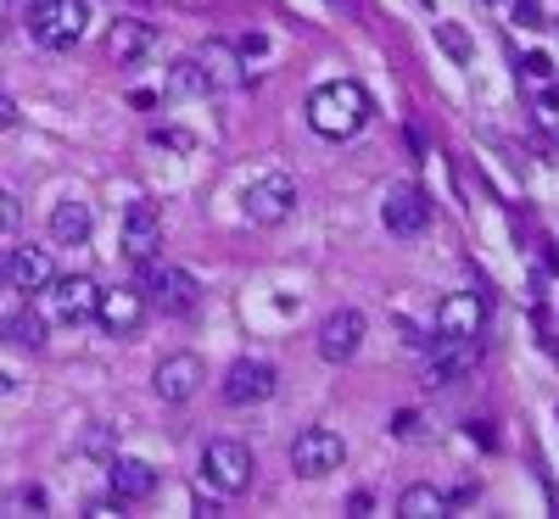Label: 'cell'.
<instances>
[{
    "mask_svg": "<svg viewBox=\"0 0 559 519\" xmlns=\"http://www.w3.org/2000/svg\"><path fill=\"white\" fill-rule=\"evenodd\" d=\"M369 112H376L369 107V89L353 84V79H331L308 96V129L324 134V140H353L369 123Z\"/></svg>",
    "mask_w": 559,
    "mask_h": 519,
    "instance_id": "cell-1",
    "label": "cell"
},
{
    "mask_svg": "<svg viewBox=\"0 0 559 519\" xmlns=\"http://www.w3.org/2000/svg\"><path fill=\"white\" fill-rule=\"evenodd\" d=\"M34 45H45V51H68V45L84 39L90 28V7L84 0H28V12H23Z\"/></svg>",
    "mask_w": 559,
    "mask_h": 519,
    "instance_id": "cell-2",
    "label": "cell"
},
{
    "mask_svg": "<svg viewBox=\"0 0 559 519\" xmlns=\"http://www.w3.org/2000/svg\"><path fill=\"white\" fill-rule=\"evenodd\" d=\"M39 297H45V324H90L102 307V286L90 274H57Z\"/></svg>",
    "mask_w": 559,
    "mask_h": 519,
    "instance_id": "cell-3",
    "label": "cell"
},
{
    "mask_svg": "<svg viewBox=\"0 0 559 519\" xmlns=\"http://www.w3.org/2000/svg\"><path fill=\"white\" fill-rule=\"evenodd\" d=\"M342 463H347V442L331 431V424H308V431H297L292 469H297L302 481H324V475H336Z\"/></svg>",
    "mask_w": 559,
    "mask_h": 519,
    "instance_id": "cell-4",
    "label": "cell"
},
{
    "mask_svg": "<svg viewBox=\"0 0 559 519\" xmlns=\"http://www.w3.org/2000/svg\"><path fill=\"white\" fill-rule=\"evenodd\" d=\"M202 481H207L213 492H224V497L247 492V486H252V447L229 442V436L207 442V452H202Z\"/></svg>",
    "mask_w": 559,
    "mask_h": 519,
    "instance_id": "cell-5",
    "label": "cell"
},
{
    "mask_svg": "<svg viewBox=\"0 0 559 519\" xmlns=\"http://www.w3.org/2000/svg\"><path fill=\"white\" fill-rule=\"evenodd\" d=\"M241 207H247V218L263 224V229L286 224V218L297 213V179H286V173H263V179H252V184H247V196H241Z\"/></svg>",
    "mask_w": 559,
    "mask_h": 519,
    "instance_id": "cell-6",
    "label": "cell"
},
{
    "mask_svg": "<svg viewBox=\"0 0 559 519\" xmlns=\"http://www.w3.org/2000/svg\"><path fill=\"white\" fill-rule=\"evenodd\" d=\"M140 291H152V302H157V307H168V313L197 307V279L185 274V268L157 263V252H152V257H140Z\"/></svg>",
    "mask_w": 559,
    "mask_h": 519,
    "instance_id": "cell-7",
    "label": "cell"
},
{
    "mask_svg": "<svg viewBox=\"0 0 559 519\" xmlns=\"http://www.w3.org/2000/svg\"><path fill=\"white\" fill-rule=\"evenodd\" d=\"M274 386H280L274 363H263V358H241L236 369L224 374V402H229V408H252V402H269Z\"/></svg>",
    "mask_w": 559,
    "mask_h": 519,
    "instance_id": "cell-8",
    "label": "cell"
},
{
    "mask_svg": "<svg viewBox=\"0 0 559 519\" xmlns=\"http://www.w3.org/2000/svg\"><path fill=\"white\" fill-rule=\"evenodd\" d=\"M381 218H386L392 234L414 241V234H426V224H431V202H426V191H419V184H392L386 202H381Z\"/></svg>",
    "mask_w": 559,
    "mask_h": 519,
    "instance_id": "cell-9",
    "label": "cell"
},
{
    "mask_svg": "<svg viewBox=\"0 0 559 519\" xmlns=\"http://www.w3.org/2000/svg\"><path fill=\"white\" fill-rule=\"evenodd\" d=\"M481 324H487V302L476 291H453L437 302V336H448V341H476Z\"/></svg>",
    "mask_w": 559,
    "mask_h": 519,
    "instance_id": "cell-10",
    "label": "cell"
},
{
    "mask_svg": "<svg viewBox=\"0 0 559 519\" xmlns=\"http://www.w3.org/2000/svg\"><path fill=\"white\" fill-rule=\"evenodd\" d=\"M96 324L107 329V336H134V329L146 324V291H140V286H112V291H102Z\"/></svg>",
    "mask_w": 559,
    "mask_h": 519,
    "instance_id": "cell-11",
    "label": "cell"
},
{
    "mask_svg": "<svg viewBox=\"0 0 559 519\" xmlns=\"http://www.w3.org/2000/svg\"><path fill=\"white\" fill-rule=\"evenodd\" d=\"M197 386H202V358H197V352H174V358H163L157 374H152V391H157L163 402H174V408L191 402Z\"/></svg>",
    "mask_w": 559,
    "mask_h": 519,
    "instance_id": "cell-12",
    "label": "cell"
},
{
    "mask_svg": "<svg viewBox=\"0 0 559 519\" xmlns=\"http://www.w3.org/2000/svg\"><path fill=\"white\" fill-rule=\"evenodd\" d=\"M364 313L358 307H342V313H331V318H324L319 324V358L324 363H347L358 347H364Z\"/></svg>",
    "mask_w": 559,
    "mask_h": 519,
    "instance_id": "cell-13",
    "label": "cell"
},
{
    "mask_svg": "<svg viewBox=\"0 0 559 519\" xmlns=\"http://www.w3.org/2000/svg\"><path fill=\"white\" fill-rule=\"evenodd\" d=\"M7 279H12V291L39 297V291L57 279V257L45 252V246H17V252L7 257Z\"/></svg>",
    "mask_w": 559,
    "mask_h": 519,
    "instance_id": "cell-14",
    "label": "cell"
},
{
    "mask_svg": "<svg viewBox=\"0 0 559 519\" xmlns=\"http://www.w3.org/2000/svg\"><path fill=\"white\" fill-rule=\"evenodd\" d=\"M476 369V341H448L437 336V352L426 358V386H453Z\"/></svg>",
    "mask_w": 559,
    "mask_h": 519,
    "instance_id": "cell-15",
    "label": "cell"
},
{
    "mask_svg": "<svg viewBox=\"0 0 559 519\" xmlns=\"http://www.w3.org/2000/svg\"><path fill=\"white\" fill-rule=\"evenodd\" d=\"M157 45V28L152 23H140V17H118L112 28H107V62H118V68H129V62H140Z\"/></svg>",
    "mask_w": 559,
    "mask_h": 519,
    "instance_id": "cell-16",
    "label": "cell"
},
{
    "mask_svg": "<svg viewBox=\"0 0 559 519\" xmlns=\"http://www.w3.org/2000/svg\"><path fill=\"white\" fill-rule=\"evenodd\" d=\"M157 234H163V218H157V202H129L123 213V252L140 263L157 252Z\"/></svg>",
    "mask_w": 559,
    "mask_h": 519,
    "instance_id": "cell-17",
    "label": "cell"
},
{
    "mask_svg": "<svg viewBox=\"0 0 559 519\" xmlns=\"http://www.w3.org/2000/svg\"><path fill=\"white\" fill-rule=\"evenodd\" d=\"M152 486H157V469L152 463H140V458H118L112 463V497L140 503V497H152Z\"/></svg>",
    "mask_w": 559,
    "mask_h": 519,
    "instance_id": "cell-18",
    "label": "cell"
},
{
    "mask_svg": "<svg viewBox=\"0 0 559 519\" xmlns=\"http://www.w3.org/2000/svg\"><path fill=\"white\" fill-rule=\"evenodd\" d=\"M51 241H57V246H84V241H90V207H84V202L51 207Z\"/></svg>",
    "mask_w": 559,
    "mask_h": 519,
    "instance_id": "cell-19",
    "label": "cell"
},
{
    "mask_svg": "<svg viewBox=\"0 0 559 519\" xmlns=\"http://www.w3.org/2000/svg\"><path fill=\"white\" fill-rule=\"evenodd\" d=\"M397 514H403V519H442V514H448V497H442L437 486L419 481V486H408V492L397 497Z\"/></svg>",
    "mask_w": 559,
    "mask_h": 519,
    "instance_id": "cell-20",
    "label": "cell"
},
{
    "mask_svg": "<svg viewBox=\"0 0 559 519\" xmlns=\"http://www.w3.org/2000/svg\"><path fill=\"white\" fill-rule=\"evenodd\" d=\"M229 62H236L229 45H202V51H197V68L207 73V84H229V79H236V68H229Z\"/></svg>",
    "mask_w": 559,
    "mask_h": 519,
    "instance_id": "cell-21",
    "label": "cell"
},
{
    "mask_svg": "<svg viewBox=\"0 0 559 519\" xmlns=\"http://www.w3.org/2000/svg\"><path fill=\"white\" fill-rule=\"evenodd\" d=\"M39 329H45V318L23 313V318H12V324H7V336H12V341H23V347H39V341H45Z\"/></svg>",
    "mask_w": 559,
    "mask_h": 519,
    "instance_id": "cell-22",
    "label": "cell"
},
{
    "mask_svg": "<svg viewBox=\"0 0 559 519\" xmlns=\"http://www.w3.org/2000/svg\"><path fill=\"white\" fill-rule=\"evenodd\" d=\"M12 224H17V196H12V191H0V234H7Z\"/></svg>",
    "mask_w": 559,
    "mask_h": 519,
    "instance_id": "cell-23",
    "label": "cell"
},
{
    "mask_svg": "<svg viewBox=\"0 0 559 519\" xmlns=\"http://www.w3.org/2000/svg\"><path fill=\"white\" fill-rule=\"evenodd\" d=\"M7 129H17V101L0 96V134H7Z\"/></svg>",
    "mask_w": 559,
    "mask_h": 519,
    "instance_id": "cell-24",
    "label": "cell"
},
{
    "mask_svg": "<svg viewBox=\"0 0 559 519\" xmlns=\"http://www.w3.org/2000/svg\"><path fill=\"white\" fill-rule=\"evenodd\" d=\"M442 39H448V51H453V57H471V39H459L453 28H442Z\"/></svg>",
    "mask_w": 559,
    "mask_h": 519,
    "instance_id": "cell-25",
    "label": "cell"
},
{
    "mask_svg": "<svg viewBox=\"0 0 559 519\" xmlns=\"http://www.w3.org/2000/svg\"><path fill=\"white\" fill-rule=\"evenodd\" d=\"M0 291H12V279H7V257H0Z\"/></svg>",
    "mask_w": 559,
    "mask_h": 519,
    "instance_id": "cell-26",
    "label": "cell"
},
{
    "mask_svg": "<svg viewBox=\"0 0 559 519\" xmlns=\"http://www.w3.org/2000/svg\"><path fill=\"white\" fill-rule=\"evenodd\" d=\"M0 397H12V374H0Z\"/></svg>",
    "mask_w": 559,
    "mask_h": 519,
    "instance_id": "cell-27",
    "label": "cell"
}]
</instances>
